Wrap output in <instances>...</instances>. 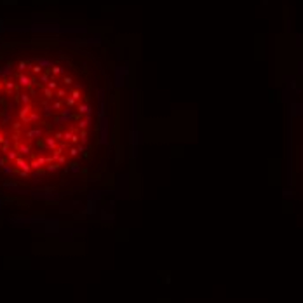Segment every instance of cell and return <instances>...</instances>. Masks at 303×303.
<instances>
[{
	"label": "cell",
	"instance_id": "1",
	"mask_svg": "<svg viewBox=\"0 0 303 303\" xmlns=\"http://www.w3.org/2000/svg\"><path fill=\"white\" fill-rule=\"evenodd\" d=\"M54 42H35L33 56L6 59L0 51V206H61V185L92 179L91 136L106 143V124H94L80 103L89 91Z\"/></svg>",
	"mask_w": 303,
	"mask_h": 303
}]
</instances>
